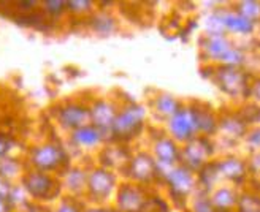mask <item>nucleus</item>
<instances>
[{
  "label": "nucleus",
  "instance_id": "1",
  "mask_svg": "<svg viewBox=\"0 0 260 212\" xmlns=\"http://www.w3.org/2000/svg\"><path fill=\"white\" fill-rule=\"evenodd\" d=\"M146 125V110L138 103H128L116 113L110 128V138L118 143H128L138 138Z\"/></svg>",
  "mask_w": 260,
  "mask_h": 212
},
{
  "label": "nucleus",
  "instance_id": "2",
  "mask_svg": "<svg viewBox=\"0 0 260 212\" xmlns=\"http://www.w3.org/2000/svg\"><path fill=\"white\" fill-rule=\"evenodd\" d=\"M27 160L32 169L51 174L62 168H69L70 157L62 146L56 143H45L34 146L27 154Z\"/></svg>",
  "mask_w": 260,
  "mask_h": 212
},
{
  "label": "nucleus",
  "instance_id": "3",
  "mask_svg": "<svg viewBox=\"0 0 260 212\" xmlns=\"http://www.w3.org/2000/svg\"><path fill=\"white\" fill-rule=\"evenodd\" d=\"M162 182L168 187V193H170L172 201L181 207L186 206V200L195 190V187H197L195 173H192L190 169H187L183 165L167 168L164 171Z\"/></svg>",
  "mask_w": 260,
  "mask_h": 212
},
{
  "label": "nucleus",
  "instance_id": "4",
  "mask_svg": "<svg viewBox=\"0 0 260 212\" xmlns=\"http://www.w3.org/2000/svg\"><path fill=\"white\" fill-rule=\"evenodd\" d=\"M202 46L208 59L219 62L220 65L241 67L246 60L244 51L238 46H233L227 35H206Z\"/></svg>",
  "mask_w": 260,
  "mask_h": 212
},
{
  "label": "nucleus",
  "instance_id": "5",
  "mask_svg": "<svg viewBox=\"0 0 260 212\" xmlns=\"http://www.w3.org/2000/svg\"><path fill=\"white\" fill-rule=\"evenodd\" d=\"M21 187L35 201H51L60 193V184L51 174L42 171H25L21 176Z\"/></svg>",
  "mask_w": 260,
  "mask_h": 212
},
{
  "label": "nucleus",
  "instance_id": "6",
  "mask_svg": "<svg viewBox=\"0 0 260 212\" xmlns=\"http://www.w3.org/2000/svg\"><path fill=\"white\" fill-rule=\"evenodd\" d=\"M216 83L219 89L227 94L229 97L235 98V97H244L249 98L251 95V81H249V75L241 67H230V65H219L216 73Z\"/></svg>",
  "mask_w": 260,
  "mask_h": 212
},
{
  "label": "nucleus",
  "instance_id": "7",
  "mask_svg": "<svg viewBox=\"0 0 260 212\" xmlns=\"http://www.w3.org/2000/svg\"><path fill=\"white\" fill-rule=\"evenodd\" d=\"M124 171L130 182L138 185H149L162 181V169L149 152H137L132 155L128 163L124 166Z\"/></svg>",
  "mask_w": 260,
  "mask_h": 212
},
{
  "label": "nucleus",
  "instance_id": "8",
  "mask_svg": "<svg viewBox=\"0 0 260 212\" xmlns=\"http://www.w3.org/2000/svg\"><path fill=\"white\" fill-rule=\"evenodd\" d=\"M214 151V144L208 136H195L184 144V148H181L179 165L186 166L192 173H197L203 165L210 162Z\"/></svg>",
  "mask_w": 260,
  "mask_h": 212
},
{
  "label": "nucleus",
  "instance_id": "9",
  "mask_svg": "<svg viewBox=\"0 0 260 212\" xmlns=\"http://www.w3.org/2000/svg\"><path fill=\"white\" fill-rule=\"evenodd\" d=\"M116 174L108 168H94L87 174L86 192L89 200L97 204H103L110 200V196L116 190Z\"/></svg>",
  "mask_w": 260,
  "mask_h": 212
},
{
  "label": "nucleus",
  "instance_id": "10",
  "mask_svg": "<svg viewBox=\"0 0 260 212\" xmlns=\"http://www.w3.org/2000/svg\"><path fill=\"white\" fill-rule=\"evenodd\" d=\"M168 133H170V138L173 141L183 144L189 143L195 136H199L192 106L181 104L179 110L168 119Z\"/></svg>",
  "mask_w": 260,
  "mask_h": 212
},
{
  "label": "nucleus",
  "instance_id": "11",
  "mask_svg": "<svg viewBox=\"0 0 260 212\" xmlns=\"http://www.w3.org/2000/svg\"><path fill=\"white\" fill-rule=\"evenodd\" d=\"M148 192L143 185L124 182L116 192V209L119 212H143L148 203Z\"/></svg>",
  "mask_w": 260,
  "mask_h": 212
},
{
  "label": "nucleus",
  "instance_id": "12",
  "mask_svg": "<svg viewBox=\"0 0 260 212\" xmlns=\"http://www.w3.org/2000/svg\"><path fill=\"white\" fill-rule=\"evenodd\" d=\"M57 122L62 128L75 131L81 128L83 125H87L89 122V106L76 101H69L57 108L56 113Z\"/></svg>",
  "mask_w": 260,
  "mask_h": 212
},
{
  "label": "nucleus",
  "instance_id": "13",
  "mask_svg": "<svg viewBox=\"0 0 260 212\" xmlns=\"http://www.w3.org/2000/svg\"><path fill=\"white\" fill-rule=\"evenodd\" d=\"M116 113H118V110L110 100H95L89 106V122L107 136L110 135V128Z\"/></svg>",
  "mask_w": 260,
  "mask_h": 212
},
{
  "label": "nucleus",
  "instance_id": "14",
  "mask_svg": "<svg viewBox=\"0 0 260 212\" xmlns=\"http://www.w3.org/2000/svg\"><path fill=\"white\" fill-rule=\"evenodd\" d=\"M179 154L181 148L176 141H173L170 136H160L154 143L151 155L160 168H172L179 165Z\"/></svg>",
  "mask_w": 260,
  "mask_h": 212
},
{
  "label": "nucleus",
  "instance_id": "15",
  "mask_svg": "<svg viewBox=\"0 0 260 212\" xmlns=\"http://www.w3.org/2000/svg\"><path fill=\"white\" fill-rule=\"evenodd\" d=\"M219 178H224L233 184L241 185L249 178V168L248 162L241 160L238 157H227L222 160L216 162Z\"/></svg>",
  "mask_w": 260,
  "mask_h": 212
},
{
  "label": "nucleus",
  "instance_id": "16",
  "mask_svg": "<svg viewBox=\"0 0 260 212\" xmlns=\"http://www.w3.org/2000/svg\"><path fill=\"white\" fill-rule=\"evenodd\" d=\"M103 139H105V135L90 124L83 125L81 128L72 131V135H70L72 144L80 149H94L103 143Z\"/></svg>",
  "mask_w": 260,
  "mask_h": 212
},
{
  "label": "nucleus",
  "instance_id": "17",
  "mask_svg": "<svg viewBox=\"0 0 260 212\" xmlns=\"http://www.w3.org/2000/svg\"><path fill=\"white\" fill-rule=\"evenodd\" d=\"M217 130L224 131V136L233 141L241 139L248 135L249 125L246 124L238 114H227L217 119Z\"/></svg>",
  "mask_w": 260,
  "mask_h": 212
},
{
  "label": "nucleus",
  "instance_id": "18",
  "mask_svg": "<svg viewBox=\"0 0 260 212\" xmlns=\"http://www.w3.org/2000/svg\"><path fill=\"white\" fill-rule=\"evenodd\" d=\"M219 15H220V21H222L225 32H232V33H237V35L254 33L255 22L240 16L238 13H235V11H219Z\"/></svg>",
  "mask_w": 260,
  "mask_h": 212
},
{
  "label": "nucleus",
  "instance_id": "19",
  "mask_svg": "<svg viewBox=\"0 0 260 212\" xmlns=\"http://www.w3.org/2000/svg\"><path fill=\"white\" fill-rule=\"evenodd\" d=\"M193 114H195V125H197L199 136H208L214 135L217 131V116L211 111V108H202L199 104H192Z\"/></svg>",
  "mask_w": 260,
  "mask_h": 212
},
{
  "label": "nucleus",
  "instance_id": "20",
  "mask_svg": "<svg viewBox=\"0 0 260 212\" xmlns=\"http://www.w3.org/2000/svg\"><path fill=\"white\" fill-rule=\"evenodd\" d=\"M210 200L214 212H235L238 203V193L235 192V189L220 187L210 196Z\"/></svg>",
  "mask_w": 260,
  "mask_h": 212
},
{
  "label": "nucleus",
  "instance_id": "21",
  "mask_svg": "<svg viewBox=\"0 0 260 212\" xmlns=\"http://www.w3.org/2000/svg\"><path fill=\"white\" fill-rule=\"evenodd\" d=\"M86 182H87V173L80 166H69L65 171L63 185L72 195H80L86 190Z\"/></svg>",
  "mask_w": 260,
  "mask_h": 212
},
{
  "label": "nucleus",
  "instance_id": "22",
  "mask_svg": "<svg viewBox=\"0 0 260 212\" xmlns=\"http://www.w3.org/2000/svg\"><path fill=\"white\" fill-rule=\"evenodd\" d=\"M128 151L124 148V146H114V148H107L103 149V152L100 154L103 168H113V166H125L130 160Z\"/></svg>",
  "mask_w": 260,
  "mask_h": 212
},
{
  "label": "nucleus",
  "instance_id": "23",
  "mask_svg": "<svg viewBox=\"0 0 260 212\" xmlns=\"http://www.w3.org/2000/svg\"><path fill=\"white\" fill-rule=\"evenodd\" d=\"M181 104H183V103H181L176 97H173L170 94H160V95L155 97V100L152 103V108L160 117L170 119L179 110Z\"/></svg>",
  "mask_w": 260,
  "mask_h": 212
},
{
  "label": "nucleus",
  "instance_id": "24",
  "mask_svg": "<svg viewBox=\"0 0 260 212\" xmlns=\"http://www.w3.org/2000/svg\"><path fill=\"white\" fill-rule=\"evenodd\" d=\"M89 27L99 35H110L116 30L118 24L108 13H97V15H92L89 18Z\"/></svg>",
  "mask_w": 260,
  "mask_h": 212
},
{
  "label": "nucleus",
  "instance_id": "25",
  "mask_svg": "<svg viewBox=\"0 0 260 212\" xmlns=\"http://www.w3.org/2000/svg\"><path fill=\"white\" fill-rule=\"evenodd\" d=\"M235 212H258V198L252 193L238 195V203Z\"/></svg>",
  "mask_w": 260,
  "mask_h": 212
},
{
  "label": "nucleus",
  "instance_id": "26",
  "mask_svg": "<svg viewBox=\"0 0 260 212\" xmlns=\"http://www.w3.org/2000/svg\"><path fill=\"white\" fill-rule=\"evenodd\" d=\"M21 171V163H18L15 158L7 157L4 160H0V178L10 181L11 178L18 176V173Z\"/></svg>",
  "mask_w": 260,
  "mask_h": 212
},
{
  "label": "nucleus",
  "instance_id": "27",
  "mask_svg": "<svg viewBox=\"0 0 260 212\" xmlns=\"http://www.w3.org/2000/svg\"><path fill=\"white\" fill-rule=\"evenodd\" d=\"M235 7L237 8L233 10V11L238 13L240 16L249 19L252 22H257V19H258V10H260L257 2H251V0H249V2H240Z\"/></svg>",
  "mask_w": 260,
  "mask_h": 212
},
{
  "label": "nucleus",
  "instance_id": "28",
  "mask_svg": "<svg viewBox=\"0 0 260 212\" xmlns=\"http://www.w3.org/2000/svg\"><path fill=\"white\" fill-rule=\"evenodd\" d=\"M94 4L92 2H75V0H72V2H65V8H67V11L73 13V15L76 16H86V15H90L92 13V8Z\"/></svg>",
  "mask_w": 260,
  "mask_h": 212
},
{
  "label": "nucleus",
  "instance_id": "29",
  "mask_svg": "<svg viewBox=\"0 0 260 212\" xmlns=\"http://www.w3.org/2000/svg\"><path fill=\"white\" fill-rule=\"evenodd\" d=\"M42 7H43V11L49 18H59L63 15L65 11H67V8H65V2H56V0H53V2H51V0L43 2Z\"/></svg>",
  "mask_w": 260,
  "mask_h": 212
},
{
  "label": "nucleus",
  "instance_id": "30",
  "mask_svg": "<svg viewBox=\"0 0 260 212\" xmlns=\"http://www.w3.org/2000/svg\"><path fill=\"white\" fill-rule=\"evenodd\" d=\"M56 212H84V210H83V204L78 201L76 198L69 196V198H63L59 203Z\"/></svg>",
  "mask_w": 260,
  "mask_h": 212
},
{
  "label": "nucleus",
  "instance_id": "31",
  "mask_svg": "<svg viewBox=\"0 0 260 212\" xmlns=\"http://www.w3.org/2000/svg\"><path fill=\"white\" fill-rule=\"evenodd\" d=\"M192 210L193 212H214L213 204H211V200H210V195L205 193V192L200 193L197 198H195Z\"/></svg>",
  "mask_w": 260,
  "mask_h": 212
},
{
  "label": "nucleus",
  "instance_id": "32",
  "mask_svg": "<svg viewBox=\"0 0 260 212\" xmlns=\"http://www.w3.org/2000/svg\"><path fill=\"white\" fill-rule=\"evenodd\" d=\"M13 146H15V143H13L10 135L0 133V160H4V158L10 157Z\"/></svg>",
  "mask_w": 260,
  "mask_h": 212
},
{
  "label": "nucleus",
  "instance_id": "33",
  "mask_svg": "<svg viewBox=\"0 0 260 212\" xmlns=\"http://www.w3.org/2000/svg\"><path fill=\"white\" fill-rule=\"evenodd\" d=\"M13 204L10 203V200L7 196L0 195V212H13Z\"/></svg>",
  "mask_w": 260,
  "mask_h": 212
},
{
  "label": "nucleus",
  "instance_id": "34",
  "mask_svg": "<svg viewBox=\"0 0 260 212\" xmlns=\"http://www.w3.org/2000/svg\"><path fill=\"white\" fill-rule=\"evenodd\" d=\"M84 212H119L116 207H103V206H97V207H90L86 209Z\"/></svg>",
  "mask_w": 260,
  "mask_h": 212
}]
</instances>
